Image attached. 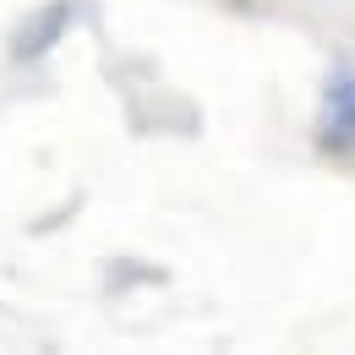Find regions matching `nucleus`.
Wrapping results in <instances>:
<instances>
[{
	"instance_id": "f257e3e1",
	"label": "nucleus",
	"mask_w": 355,
	"mask_h": 355,
	"mask_svg": "<svg viewBox=\"0 0 355 355\" xmlns=\"http://www.w3.org/2000/svg\"><path fill=\"white\" fill-rule=\"evenodd\" d=\"M317 142H322L328 153H355V71H334V77H328Z\"/></svg>"
}]
</instances>
